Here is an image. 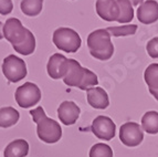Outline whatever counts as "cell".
<instances>
[{"label":"cell","mask_w":158,"mask_h":157,"mask_svg":"<svg viewBox=\"0 0 158 157\" xmlns=\"http://www.w3.org/2000/svg\"><path fill=\"white\" fill-rule=\"evenodd\" d=\"M3 37L12 45L16 52L30 55L35 50V38L33 33L22 26L17 18H9L3 26Z\"/></svg>","instance_id":"obj_1"},{"label":"cell","mask_w":158,"mask_h":157,"mask_svg":"<svg viewBox=\"0 0 158 157\" xmlns=\"http://www.w3.org/2000/svg\"><path fill=\"white\" fill-rule=\"evenodd\" d=\"M30 115L37 124L38 137L47 144H54L62 137V128L56 121L49 118L42 106H38L30 111Z\"/></svg>","instance_id":"obj_2"},{"label":"cell","mask_w":158,"mask_h":157,"mask_svg":"<svg viewBox=\"0 0 158 157\" xmlns=\"http://www.w3.org/2000/svg\"><path fill=\"white\" fill-rule=\"evenodd\" d=\"M63 82L71 87H79L82 91H87L98 84V75L91 70L83 66L74 59H69V68Z\"/></svg>","instance_id":"obj_3"},{"label":"cell","mask_w":158,"mask_h":157,"mask_svg":"<svg viewBox=\"0 0 158 157\" xmlns=\"http://www.w3.org/2000/svg\"><path fill=\"white\" fill-rule=\"evenodd\" d=\"M86 43L91 55L98 60L106 61L111 59L114 53L111 34L106 29H98L91 32L87 37Z\"/></svg>","instance_id":"obj_4"},{"label":"cell","mask_w":158,"mask_h":157,"mask_svg":"<svg viewBox=\"0 0 158 157\" xmlns=\"http://www.w3.org/2000/svg\"><path fill=\"white\" fill-rule=\"evenodd\" d=\"M53 43L59 50L74 53L81 48L82 40L77 31L71 28H59L53 32Z\"/></svg>","instance_id":"obj_5"},{"label":"cell","mask_w":158,"mask_h":157,"mask_svg":"<svg viewBox=\"0 0 158 157\" xmlns=\"http://www.w3.org/2000/svg\"><path fill=\"white\" fill-rule=\"evenodd\" d=\"M2 73L11 83H17L27 76V66L22 59L10 54L3 59Z\"/></svg>","instance_id":"obj_6"},{"label":"cell","mask_w":158,"mask_h":157,"mask_svg":"<svg viewBox=\"0 0 158 157\" xmlns=\"http://www.w3.org/2000/svg\"><path fill=\"white\" fill-rule=\"evenodd\" d=\"M15 99L20 108H29L40 102L41 91L37 84L26 82L16 90Z\"/></svg>","instance_id":"obj_7"},{"label":"cell","mask_w":158,"mask_h":157,"mask_svg":"<svg viewBox=\"0 0 158 157\" xmlns=\"http://www.w3.org/2000/svg\"><path fill=\"white\" fill-rule=\"evenodd\" d=\"M119 139L127 147L138 146L144 139L143 128L135 122L124 123L119 128Z\"/></svg>","instance_id":"obj_8"},{"label":"cell","mask_w":158,"mask_h":157,"mask_svg":"<svg viewBox=\"0 0 158 157\" xmlns=\"http://www.w3.org/2000/svg\"><path fill=\"white\" fill-rule=\"evenodd\" d=\"M91 131L98 139L103 141H111L115 137L116 125L108 116L100 115L93 121Z\"/></svg>","instance_id":"obj_9"},{"label":"cell","mask_w":158,"mask_h":157,"mask_svg":"<svg viewBox=\"0 0 158 157\" xmlns=\"http://www.w3.org/2000/svg\"><path fill=\"white\" fill-rule=\"evenodd\" d=\"M69 68V59L65 58L63 54L54 53L50 57L48 61L47 71L51 78L59 80L63 78L68 72Z\"/></svg>","instance_id":"obj_10"},{"label":"cell","mask_w":158,"mask_h":157,"mask_svg":"<svg viewBox=\"0 0 158 157\" xmlns=\"http://www.w3.org/2000/svg\"><path fill=\"white\" fill-rule=\"evenodd\" d=\"M95 9L98 17L108 22L117 21L119 17V7L116 0H96Z\"/></svg>","instance_id":"obj_11"},{"label":"cell","mask_w":158,"mask_h":157,"mask_svg":"<svg viewBox=\"0 0 158 157\" xmlns=\"http://www.w3.org/2000/svg\"><path fill=\"white\" fill-rule=\"evenodd\" d=\"M80 108L72 101H64L60 104L58 108L59 120L64 125H73L80 116Z\"/></svg>","instance_id":"obj_12"},{"label":"cell","mask_w":158,"mask_h":157,"mask_svg":"<svg viewBox=\"0 0 158 157\" xmlns=\"http://www.w3.org/2000/svg\"><path fill=\"white\" fill-rule=\"evenodd\" d=\"M137 18L140 23L152 24L158 20V2L156 0H147L137 9Z\"/></svg>","instance_id":"obj_13"},{"label":"cell","mask_w":158,"mask_h":157,"mask_svg":"<svg viewBox=\"0 0 158 157\" xmlns=\"http://www.w3.org/2000/svg\"><path fill=\"white\" fill-rule=\"evenodd\" d=\"M87 103L96 110H105L110 105L108 95L104 89L100 87H91L86 91Z\"/></svg>","instance_id":"obj_14"},{"label":"cell","mask_w":158,"mask_h":157,"mask_svg":"<svg viewBox=\"0 0 158 157\" xmlns=\"http://www.w3.org/2000/svg\"><path fill=\"white\" fill-rule=\"evenodd\" d=\"M29 153V144L22 138L12 141L5 149V157H24Z\"/></svg>","instance_id":"obj_15"},{"label":"cell","mask_w":158,"mask_h":157,"mask_svg":"<svg viewBox=\"0 0 158 157\" xmlns=\"http://www.w3.org/2000/svg\"><path fill=\"white\" fill-rule=\"evenodd\" d=\"M20 114L12 106H6L0 108V127L8 128L18 123Z\"/></svg>","instance_id":"obj_16"},{"label":"cell","mask_w":158,"mask_h":157,"mask_svg":"<svg viewBox=\"0 0 158 157\" xmlns=\"http://www.w3.org/2000/svg\"><path fill=\"white\" fill-rule=\"evenodd\" d=\"M142 128L148 134L158 133V112L149 111L144 114L142 117Z\"/></svg>","instance_id":"obj_17"},{"label":"cell","mask_w":158,"mask_h":157,"mask_svg":"<svg viewBox=\"0 0 158 157\" xmlns=\"http://www.w3.org/2000/svg\"><path fill=\"white\" fill-rule=\"evenodd\" d=\"M119 7V17L117 19L118 23H128L134 19V8L129 0H116Z\"/></svg>","instance_id":"obj_18"},{"label":"cell","mask_w":158,"mask_h":157,"mask_svg":"<svg viewBox=\"0 0 158 157\" xmlns=\"http://www.w3.org/2000/svg\"><path fill=\"white\" fill-rule=\"evenodd\" d=\"M20 8L26 16L35 17L42 11L43 0H22Z\"/></svg>","instance_id":"obj_19"},{"label":"cell","mask_w":158,"mask_h":157,"mask_svg":"<svg viewBox=\"0 0 158 157\" xmlns=\"http://www.w3.org/2000/svg\"><path fill=\"white\" fill-rule=\"evenodd\" d=\"M144 78L149 90H158V63H152L146 68Z\"/></svg>","instance_id":"obj_20"},{"label":"cell","mask_w":158,"mask_h":157,"mask_svg":"<svg viewBox=\"0 0 158 157\" xmlns=\"http://www.w3.org/2000/svg\"><path fill=\"white\" fill-rule=\"evenodd\" d=\"M108 32L113 37H126V36H133L136 33L137 26L136 24H125L119 27H108Z\"/></svg>","instance_id":"obj_21"},{"label":"cell","mask_w":158,"mask_h":157,"mask_svg":"<svg viewBox=\"0 0 158 157\" xmlns=\"http://www.w3.org/2000/svg\"><path fill=\"white\" fill-rule=\"evenodd\" d=\"M90 157H113V149L104 143H98L91 147Z\"/></svg>","instance_id":"obj_22"},{"label":"cell","mask_w":158,"mask_h":157,"mask_svg":"<svg viewBox=\"0 0 158 157\" xmlns=\"http://www.w3.org/2000/svg\"><path fill=\"white\" fill-rule=\"evenodd\" d=\"M146 50L152 59H158V37L153 38L150 41H148Z\"/></svg>","instance_id":"obj_23"},{"label":"cell","mask_w":158,"mask_h":157,"mask_svg":"<svg viewBox=\"0 0 158 157\" xmlns=\"http://www.w3.org/2000/svg\"><path fill=\"white\" fill-rule=\"evenodd\" d=\"M13 10L12 0H0V15L6 16L9 15Z\"/></svg>","instance_id":"obj_24"},{"label":"cell","mask_w":158,"mask_h":157,"mask_svg":"<svg viewBox=\"0 0 158 157\" xmlns=\"http://www.w3.org/2000/svg\"><path fill=\"white\" fill-rule=\"evenodd\" d=\"M149 93L158 101V90H149Z\"/></svg>","instance_id":"obj_25"},{"label":"cell","mask_w":158,"mask_h":157,"mask_svg":"<svg viewBox=\"0 0 158 157\" xmlns=\"http://www.w3.org/2000/svg\"><path fill=\"white\" fill-rule=\"evenodd\" d=\"M131 2H132L133 6H138V5H142L144 2V0H129Z\"/></svg>","instance_id":"obj_26"},{"label":"cell","mask_w":158,"mask_h":157,"mask_svg":"<svg viewBox=\"0 0 158 157\" xmlns=\"http://www.w3.org/2000/svg\"><path fill=\"white\" fill-rule=\"evenodd\" d=\"M3 26H5V24L0 21V40L2 39V38H5L3 37Z\"/></svg>","instance_id":"obj_27"}]
</instances>
